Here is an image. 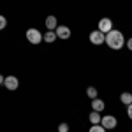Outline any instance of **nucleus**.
Returning <instances> with one entry per match:
<instances>
[{
	"instance_id": "obj_1",
	"label": "nucleus",
	"mask_w": 132,
	"mask_h": 132,
	"mask_svg": "<svg viewBox=\"0 0 132 132\" xmlns=\"http://www.w3.org/2000/svg\"><path fill=\"white\" fill-rule=\"evenodd\" d=\"M106 44L111 48V50H122L123 44H125V37L120 30H114L113 28L109 34H106Z\"/></svg>"
},
{
	"instance_id": "obj_2",
	"label": "nucleus",
	"mask_w": 132,
	"mask_h": 132,
	"mask_svg": "<svg viewBox=\"0 0 132 132\" xmlns=\"http://www.w3.org/2000/svg\"><path fill=\"white\" fill-rule=\"evenodd\" d=\"M27 41L30 42V44H39V42L44 41V35L37 28H28L27 30Z\"/></svg>"
},
{
	"instance_id": "obj_3",
	"label": "nucleus",
	"mask_w": 132,
	"mask_h": 132,
	"mask_svg": "<svg viewBox=\"0 0 132 132\" xmlns=\"http://www.w3.org/2000/svg\"><path fill=\"white\" fill-rule=\"evenodd\" d=\"M116 118L113 116V114H104L102 116V120H101V125L106 129V130H109V129H114L116 127Z\"/></svg>"
},
{
	"instance_id": "obj_4",
	"label": "nucleus",
	"mask_w": 132,
	"mask_h": 132,
	"mask_svg": "<svg viewBox=\"0 0 132 132\" xmlns=\"http://www.w3.org/2000/svg\"><path fill=\"white\" fill-rule=\"evenodd\" d=\"M99 32H102L104 35L106 34H109V32L113 30V21L109 20V18H102L101 21H99V28H97Z\"/></svg>"
},
{
	"instance_id": "obj_5",
	"label": "nucleus",
	"mask_w": 132,
	"mask_h": 132,
	"mask_svg": "<svg viewBox=\"0 0 132 132\" xmlns=\"http://www.w3.org/2000/svg\"><path fill=\"white\" fill-rule=\"evenodd\" d=\"M90 42L92 44H95V46H99V44H104L106 42V35L99 30H93L90 32Z\"/></svg>"
},
{
	"instance_id": "obj_6",
	"label": "nucleus",
	"mask_w": 132,
	"mask_h": 132,
	"mask_svg": "<svg viewBox=\"0 0 132 132\" xmlns=\"http://www.w3.org/2000/svg\"><path fill=\"white\" fill-rule=\"evenodd\" d=\"M55 34H56V37H58V39H63V41H65V39H69V37H71V28H69V27H65V25H58V27H56V30H55Z\"/></svg>"
},
{
	"instance_id": "obj_7",
	"label": "nucleus",
	"mask_w": 132,
	"mask_h": 132,
	"mask_svg": "<svg viewBox=\"0 0 132 132\" xmlns=\"http://www.w3.org/2000/svg\"><path fill=\"white\" fill-rule=\"evenodd\" d=\"M4 85H5V88H7V90H16V88H18V86H20V81H18V78H16V76H7V78H5V81H4Z\"/></svg>"
},
{
	"instance_id": "obj_8",
	"label": "nucleus",
	"mask_w": 132,
	"mask_h": 132,
	"mask_svg": "<svg viewBox=\"0 0 132 132\" xmlns=\"http://www.w3.org/2000/svg\"><path fill=\"white\" fill-rule=\"evenodd\" d=\"M104 108H106V104H104V101H101V99H92V109L93 111H104Z\"/></svg>"
},
{
	"instance_id": "obj_9",
	"label": "nucleus",
	"mask_w": 132,
	"mask_h": 132,
	"mask_svg": "<svg viewBox=\"0 0 132 132\" xmlns=\"http://www.w3.org/2000/svg\"><path fill=\"white\" fill-rule=\"evenodd\" d=\"M56 27H58L56 18H55V16H48V18H46V28H48V30H56Z\"/></svg>"
},
{
	"instance_id": "obj_10",
	"label": "nucleus",
	"mask_w": 132,
	"mask_h": 132,
	"mask_svg": "<svg viewBox=\"0 0 132 132\" xmlns=\"http://www.w3.org/2000/svg\"><path fill=\"white\" fill-rule=\"evenodd\" d=\"M88 120H90L93 125H97V123H101L102 116H101V113H99V111H92L90 114H88Z\"/></svg>"
},
{
	"instance_id": "obj_11",
	"label": "nucleus",
	"mask_w": 132,
	"mask_h": 132,
	"mask_svg": "<svg viewBox=\"0 0 132 132\" xmlns=\"http://www.w3.org/2000/svg\"><path fill=\"white\" fill-rule=\"evenodd\" d=\"M56 39H58V37H56L55 30H48L46 34H44V42H55Z\"/></svg>"
},
{
	"instance_id": "obj_12",
	"label": "nucleus",
	"mask_w": 132,
	"mask_h": 132,
	"mask_svg": "<svg viewBox=\"0 0 132 132\" xmlns=\"http://www.w3.org/2000/svg\"><path fill=\"white\" fill-rule=\"evenodd\" d=\"M120 101H122L125 106L132 104V93H129V92H123L122 95H120Z\"/></svg>"
},
{
	"instance_id": "obj_13",
	"label": "nucleus",
	"mask_w": 132,
	"mask_h": 132,
	"mask_svg": "<svg viewBox=\"0 0 132 132\" xmlns=\"http://www.w3.org/2000/svg\"><path fill=\"white\" fill-rule=\"evenodd\" d=\"M86 95H88L90 99H97V88H95V86H88V88H86Z\"/></svg>"
},
{
	"instance_id": "obj_14",
	"label": "nucleus",
	"mask_w": 132,
	"mask_h": 132,
	"mask_svg": "<svg viewBox=\"0 0 132 132\" xmlns=\"http://www.w3.org/2000/svg\"><path fill=\"white\" fill-rule=\"evenodd\" d=\"M88 132H106V129L102 127L101 123H97V125H92V127H90V130H88Z\"/></svg>"
},
{
	"instance_id": "obj_15",
	"label": "nucleus",
	"mask_w": 132,
	"mask_h": 132,
	"mask_svg": "<svg viewBox=\"0 0 132 132\" xmlns=\"http://www.w3.org/2000/svg\"><path fill=\"white\" fill-rule=\"evenodd\" d=\"M5 27H7V20H5V16L0 14V30H4Z\"/></svg>"
},
{
	"instance_id": "obj_16",
	"label": "nucleus",
	"mask_w": 132,
	"mask_h": 132,
	"mask_svg": "<svg viewBox=\"0 0 132 132\" xmlns=\"http://www.w3.org/2000/svg\"><path fill=\"white\" fill-rule=\"evenodd\" d=\"M58 132H69V125L67 123H60L58 125Z\"/></svg>"
},
{
	"instance_id": "obj_17",
	"label": "nucleus",
	"mask_w": 132,
	"mask_h": 132,
	"mask_svg": "<svg viewBox=\"0 0 132 132\" xmlns=\"http://www.w3.org/2000/svg\"><path fill=\"white\" fill-rule=\"evenodd\" d=\"M127 114H129V118L132 120V104H129V106H127Z\"/></svg>"
},
{
	"instance_id": "obj_18",
	"label": "nucleus",
	"mask_w": 132,
	"mask_h": 132,
	"mask_svg": "<svg viewBox=\"0 0 132 132\" xmlns=\"http://www.w3.org/2000/svg\"><path fill=\"white\" fill-rule=\"evenodd\" d=\"M127 48H129V50L132 51V37H130V39H129V41H127Z\"/></svg>"
},
{
	"instance_id": "obj_19",
	"label": "nucleus",
	"mask_w": 132,
	"mask_h": 132,
	"mask_svg": "<svg viewBox=\"0 0 132 132\" xmlns=\"http://www.w3.org/2000/svg\"><path fill=\"white\" fill-rule=\"evenodd\" d=\"M4 81H5V78H4V76L0 74V85H4Z\"/></svg>"
}]
</instances>
